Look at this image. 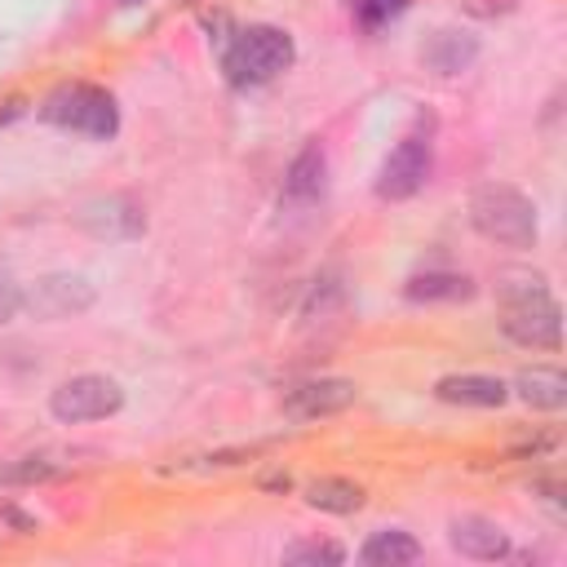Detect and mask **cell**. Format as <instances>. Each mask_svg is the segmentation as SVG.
Segmentation results:
<instances>
[{
	"label": "cell",
	"mask_w": 567,
	"mask_h": 567,
	"mask_svg": "<svg viewBox=\"0 0 567 567\" xmlns=\"http://www.w3.org/2000/svg\"><path fill=\"white\" fill-rule=\"evenodd\" d=\"M496 301H501V328H505L509 341H518L527 350H558V341H563V310H558L545 275H536V270L501 275Z\"/></svg>",
	"instance_id": "obj_1"
},
{
	"label": "cell",
	"mask_w": 567,
	"mask_h": 567,
	"mask_svg": "<svg viewBox=\"0 0 567 567\" xmlns=\"http://www.w3.org/2000/svg\"><path fill=\"white\" fill-rule=\"evenodd\" d=\"M470 221L483 239L505 244V248H532L536 230H540L536 204L523 190L505 186V182H487L470 195Z\"/></svg>",
	"instance_id": "obj_2"
},
{
	"label": "cell",
	"mask_w": 567,
	"mask_h": 567,
	"mask_svg": "<svg viewBox=\"0 0 567 567\" xmlns=\"http://www.w3.org/2000/svg\"><path fill=\"white\" fill-rule=\"evenodd\" d=\"M292 58H297L292 35L284 27L257 22V27H244L230 40V49L221 53V71L235 89H252V84H270L279 71H288Z\"/></svg>",
	"instance_id": "obj_3"
},
{
	"label": "cell",
	"mask_w": 567,
	"mask_h": 567,
	"mask_svg": "<svg viewBox=\"0 0 567 567\" xmlns=\"http://www.w3.org/2000/svg\"><path fill=\"white\" fill-rule=\"evenodd\" d=\"M40 120L66 133H84V137H115L120 128V106L106 89L97 84H58L44 102H40Z\"/></svg>",
	"instance_id": "obj_4"
},
{
	"label": "cell",
	"mask_w": 567,
	"mask_h": 567,
	"mask_svg": "<svg viewBox=\"0 0 567 567\" xmlns=\"http://www.w3.org/2000/svg\"><path fill=\"white\" fill-rule=\"evenodd\" d=\"M124 408V385L115 377H102V372H80L71 381H62L53 394H49V412L62 421V425H80V421H102V416H115Z\"/></svg>",
	"instance_id": "obj_5"
},
{
	"label": "cell",
	"mask_w": 567,
	"mask_h": 567,
	"mask_svg": "<svg viewBox=\"0 0 567 567\" xmlns=\"http://www.w3.org/2000/svg\"><path fill=\"white\" fill-rule=\"evenodd\" d=\"M430 168H434V146H430V137L408 133V137L381 159L377 195H381V199H412V195L430 182Z\"/></svg>",
	"instance_id": "obj_6"
},
{
	"label": "cell",
	"mask_w": 567,
	"mask_h": 567,
	"mask_svg": "<svg viewBox=\"0 0 567 567\" xmlns=\"http://www.w3.org/2000/svg\"><path fill=\"white\" fill-rule=\"evenodd\" d=\"M89 306H93V284L84 275H44L31 288H22V310L44 323L84 315Z\"/></svg>",
	"instance_id": "obj_7"
},
{
	"label": "cell",
	"mask_w": 567,
	"mask_h": 567,
	"mask_svg": "<svg viewBox=\"0 0 567 567\" xmlns=\"http://www.w3.org/2000/svg\"><path fill=\"white\" fill-rule=\"evenodd\" d=\"M359 399V385L346 377H315L301 381L284 394V416L288 421H319V416H337Z\"/></svg>",
	"instance_id": "obj_8"
},
{
	"label": "cell",
	"mask_w": 567,
	"mask_h": 567,
	"mask_svg": "<svg viewBox=\"0 0 567 567\" xmlns=\"http://www.w3.org/2000/svg\"><path fill=\"white\" fill-rule=\"evenodd\" d=\"M80 226L93 230L97 239H128L146 226V213L128 195H106V199H93L80 208Z\"/></svg>",
	"instance_id": "obj_9"
},
{
	"label": "cell",
	"mask_w": 567,
	"mask_h": 567,
	"mask_svg": "<svg viewBox=\"0 0 567 567\" xmlns=\"http://www.w3.org/2000/svg\"><path fill=\"white\" fill-rule=\"evenodd\" d=\"M447 540H452L456 554L478 558V563H496V558L509 554V536H505V527L492 523V518H483V514H461V518H452Z\"/></svg>",
	"instance_id": "obj_10"
},
{
	"label": "cell",
	"mask_w": 567,
	"mask_h": 567,
	"mask_svg": "<svg viewBox=\"0 0 567 567\" xmlns=\"http://www.w3.org/2000/svg\"><path fill=\"white\" fill-rule=\"evenodd\" d=\"M434 394L443 403H461V408H501L509 399V385L487 372H452V377L434 381Z\"/></svg>",
	"instance_id": "obj_11"
},
{
	"label": "cell",
	"mask_w": 567,
	"mask_h": 567,
	"mask_svg": "<svg viewBox=\"0 0 567 567\" xmlns=\"http://www.w3.org/2000/svg\"><path fill=\"white\" fill-rule=\"evenodd\" d=\"M474 58H478V40H474L470 31H456V27H443V31H434V35L421 44V62H425L434 75H461Z\"/></svg>",
	"instance_id": "obj_12"
},
{
	"label": "cell",
	"mask_w": 567,
	"mask_h": 567,
	"mask_svg": "<svg viewBox=\"0 0 567 567\" xmlns=\"http://www.w3.org/2000/svg\"><path fill=\"white\" fill-rule=\"evenodd\" d=\"M323 182H328V155H323L319 142H310V146H301L297 159L288 164V173H284V195L297 199V204H310V199L323 195Z\"/></svg>",
	"instance_id": "obj_13"
},
{
	"label": "cell",
	"mask_w": 567,
	"mask_h": 567,
	"mask_svg": "<svg viewBox=\"0 0 567 567\" xmlns=\"http://www.w3.org/2000/svg\"><path fill=\"white\" fill-rule=\"evenodd\" d=\"M514 394L536 412H558L567 403V377H563V368H545V363L523 368L514 377Z\"/></svg>",
	"instance_id": "obj_14"
},
{
	"label": "cell",
	"mask_w": 567,
	"mask_h": 567,
	"mask_svg": "<svg viewBox=\"0 0 567 567\" xmlns=\"http://www.w3.org/2000/svg\"><path fill=\"white\" fill-rule=\"evenodd\" d=\"M416 558H421V540L408 536V532H399V527L372 532L363 540V549H359V563H368V567H408Z\"/></svg>",
	"instance_id": "obj_15"
},
{
	"label": "cell",
	"mask_w": 567,
	"mask_h": 567,
	"mask_svg": "<svg viewBox=\"0 0 567 567\" xmlns=\"http://www.w3.org/2000/svg\"><path fill=\"white\" fill-rule=\"evenodd\" d=\"M363 501H368V492L354 478L323 474V478L306 483V505L310 509H323V514H354V509H363Z\"/></svg>",
	"instance_id": "obj_16"
},
{
	"label": "cell",
	"mask_w": 567,
	"mask_h": 567,
	"mask_svg": "<svg viewBox=\"0 0 567 567\" xmlns=\"http://www.w3.org/2000/svg\"><path fill=\"white\" fill-rule=\"evenodd\" d=\"M403 292L412 301H465V297H474V279L456 275V270H421L408 279Z\"/></svg>",
	"instance_id": "obj_17"
},
{
	"label": "cell",
	"mask_w": 567,
	"mask_h": 567,
	"mask_svg": "<svg viewBox=\"0 0 567 567\" xmlns=\"http://www.w3.org/2000/svg\"><path fill=\"white\" fill-rule=\"evenodd\" d=\"M284 563H310V567H341L346 563V549L341 545H332V540H297L288 554H284Z\"/></svg>",
	"instance_id": "obj_18"
},
{
	"label": "cell",
	"mask_w": 567,
	"mask_h": 567,
	"mask_svg": "<svg viewBox=\"0 0 567 567\" xmlns=\"http://www.w3.org/2000/svg\"><path fill=\"white\" fill-rule=\"evenodd\" d=\"M408 4H412V0H354V18H359L363 27H381V22L399 18Z\"/></svg>",
	"instance_id": "obj_19"
},
{
	"label": "cell",
	"mask_w": 567,
	"mask_h": 567,
	"mask_svg": "<svg viewBox=\"0 0 567 567\" xmlns=\"http://www.w3.org/2000/svg\"><path fill=\"white\" fill-rule=\"evenodd\" d=\"M58 470L44 461V456H22L18 465L0 470V483H35V478H53Z\"/></svg>",
	"instance_id": "obj_20"
},
{
	"label": "cell",
	"mask_w": 567,
	"mask_h": 567,
	"mask_svg": "<svg viewBox=\"0 0 567 567\" xmlns=\"http://www.w3.org/2000/svg\"><path fill=\"white\" fill-rule=\"evenodd\" d=\"M18 310H22V284L9 270H0V323H9Z\"/></svg>",
	"instance_id": "obj_21"
}]
</instances>
